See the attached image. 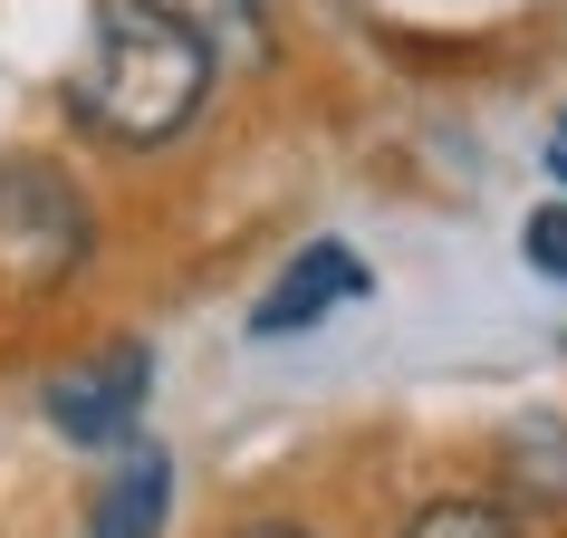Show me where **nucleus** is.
<instances>
[{
	"label": "nucleus",
	"mask_w": 567,
	"mask_h": 538,
	"mask_svg": "<svg viewBox=\"0 0 567 538\" xmlns=\"http://www.w3.org/2000/svg\"><path fill=\"white\" fill-rule=\"evenodd\" d=\"M404 538H519L491 500H423L414 519H404Z\"/></svg>",
	"instance_id": "423d86ee"
},
{
	"label": "nucleus",
	"mask_w": 567,
	"mask_h": 538,
	"mask_svg": "<svg viewBox=\"0 0 567 538\" xmlns=\"http://www.w3.org/2000/svg\"><path fill=\"white\" fill-rule=\"evenodd\" d=\"M154 10H164V20H183V30H203L212 49L250 30V0H154Z\"/></svg>",
	"instance_id": "0eeeda50"
},
{
	"label": "nucleus",
	"mask_w": 567,
	"mask_h": 538,
	"mask_svg": "<svg viewBox=\"0 0 567 538\" xmlns=\"http://www.w3.org/2000/svg\"><path fill=\"white\" fill-rule=\"evenodd\" d=\"M87 260V211L78 183L49 164H0V269L10 279H68Z\"/></svg>",
	"instance_id": "7ed1b4c3"
},
{
	"label": "nucleus",
	"mask_w": 567,
	"mask_h": 538,
	"mask_svg": "<svg viewBox=\"0 0 567 538\" xmlns=\"http://www.w3.org/2000/svg\"><path fill=\"white\" fill-rule=\"evenodd\" d=\"M212 87V39L164 20L154 0H116L96 20V59L68 77V116L106 145H174Z\"/></svg>",
	"instance_id": "f257e3e1"
},
{
	"label": "nucleus",
	"mask_w": 567,
	"mask_h": 538,
	"mask_svg": "<svg viewBox=\"0 0 567 538\" xmlns=\"http://www.w3.org/2000/svg\"><path fill=\"white\" fill-rule=\"evenodd\" d=\"M548 174L567 183V116H558V135H548Z\"/></svg>",
	"instance_id": "9d476101"
},
{
	"label": "nucleus",
	"mask_w": 567,
	"mask_h": 538,
	"mask_svg": "<svg viewBox=\"0 0 567 538\" xmlns=\"http://www.w3.org/2000/svg\"><path fill=\"white\" fill-rule=\"evenodd\" d=\"M519 250H529V269H548V279H567V203L529 211V231H519Z\"/></svg>",
	"instance_id": "6e6552de"
},
{
	"label": "nucleus",
	"mask_w": 567,
	"mask_h": 538,
	"mask_svg": "<svg viewBox=\"0 0 567 538\" xmlns=\"http://www.w3.org/2000/svg\"><path fill=\"white\" fill-rule=\"evenodd\" d=\"M231 538H318V529H299V519H250V529H231Z\"/></svg>",
	"instance_id": "1a4fd4ad"
},
{
	"label": "nucleus",
	"mask_w": 567,
	"mask_h": 538,
	"mask_svg": "<svg viewBox=\"0 0 567 538\" xmlns=\"http://www.w3.org/2000/svg\"><path fill=\"white\" fill-rule=\"evenodd\" d=\"M145 394H154V346L145 337H106V346H87L68 375H49V423H59L78 452H106V443H135Z\"/></svg>",
	"instance_id": "f03ea898"
},
{
	"label": "nucleus",
	"mask_w": 567,
	"mask_h": 538,
	"mask_svg": "<svg viewBox=\"0 0 567 538\" xmlns=\"http://www.w3.org/2000/svg\"><path fill=\"white\" fill-rule=\"evenodd\" d=\"M164 519H174V462H164L154 443H135L116 462V480L96 490L87 538H164Z\"/></svg>",
	"instance_id": "39448f33"
},
{
	"label": "nucleus",
	"mask_w": 567,
	"mask_h": 538,
	"mask_svg": "<svg viewBox=\"0 0 567 538\" xmlns=\"http://www.w3.org/2000/svg\"><path fill=\"white\" fill-rule=\"evenodd\" d=\"M337 299H365V269H357V250H347V240H318V250H299V260H289V279H279V289L250 308V337L318 328Z\"/></svg>",
	"instance_id": "20e7f679"
}]
</instances>
